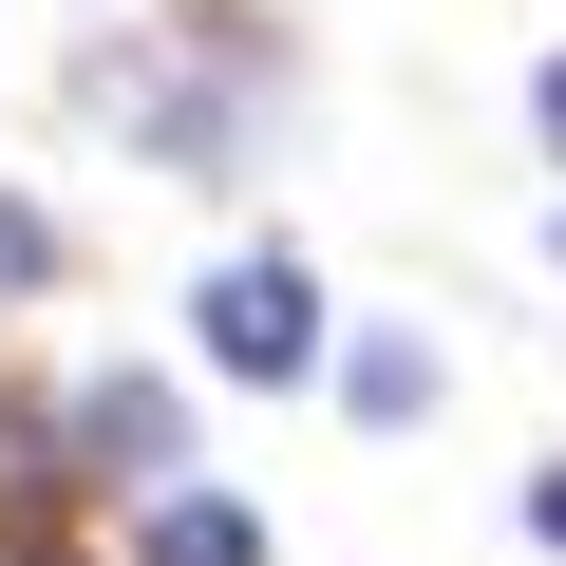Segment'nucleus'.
<instances>
[{
    "mask_svg": "<svg viewBox=\"0 0 566 566\" xmlns=\"http://www.w3.org/2000/svg\"><path fill=\"white\" fill-rule=\"evenodd\" d=\"M95 114H114V133H151L170 170H208V189H227V170L264 151V39L227 20V0H189V57H95Z\"/></svg>",
    "mask_w": 566,
    "mask_h": 566,
    "instance_id": "1",
    "label": "nucleus"
},
{
    "mask_svg": "<svg viewBox=\"0 0 566 566\" xmlns=\"http://www.w3.org/2000/svg\"><path fill=\"white\" fill-rule=\"evenodd\" d=\"M303 359H322V283H303V245L208 264V378H303Z\"/></svg>",
    "mask_w": 566,
    "mask_h": 566,
    "instance_id": "2",
    "label": "nucleus"
},
{
    "mask_svg": "<svg viewBox=\"0 0 566 566\" xmlns=\"http://www.w3.org/2000/svg\"><path fill=\"white\" fill-rule=\"evenodd\" d=\"M76 472H95V491H133V510H151V491H189V397H170V378H133V359H114V378H76Z\"/></svg>",
    "mask_w": 566,
    "mask_h": 566,
    "instance_id": "3",
    "label": "nucleus"
},
{
    "mask_svg": "<svg viewBox=\"0 0 566 566\" xmlns=\"http://www.w3.org/2000/svg\"><path fill=\"white\" fill-rule=\"evenodd\" d=\"M133 566H264V528H245L227 491H151V510H133Z\"/></svg>",
    "mask_w": 566,
    "mask_h": 566,
    "instance_id": "4",
    "label": "nucleus"
},
{
    "mask_svg": "<svg viewBox=\"0 0 566 566\" xmlns=\"http://www.w3.org/2000/svg\"><path fill=\"white\" fill-rule=\"evenodd\" d=\"M57 453H76V416H57V434H39V416H0V528H39V510H57V491H76V472H57Z\"/></svg>",
    "mask_w": 566,
    "mask_h": 566,
    "instance_id": "5",
    "label": "nucleus"
},
{
    "mask_svg": "<svg viewBox=\"0 0 566 566\" xmlns=\"http://www.w3.org/2000/svg\"><path fill=\"white\" fill-rule=\"evenodd\" d=\"M340 397L397 434V416H434V359H416V340H359V359H340Z\"/></svg>",
    "mask_w": 566,
    "mask_h": 566,
    "instance_id": "6",
    "label": "nucleus"
},
{
    "mask_svg": "<svg viewBox=\"0 0 566 566\" xmlns=\"http://www.w3.org/2000/svg\"><path fill=\"white\" fill-rule=\"evenodd\" d=\"M39 264H57V227H39V208H0V303H20Z\"/></svg>",
    "mask_w": 566,
    "mask_h": 566,
    "instance_id": "7",
    "label": "nucleus"
},
{
    "mask_svg": "<svg viewBox=\"0 0 566 566\" xmlns=\"http://www.w3.org/2000/svg\"><path fill=\"white\" fill-rule=\"evenodd\" d=\"M0 566H76V547H57V528H0Z\"/></svg>",
    "mask_w": 566,
    "mask_h": 566,
    "instance_id": "8",
    "label": "nucleus"
},
{
    "mask_svg": "<svg viewBox=\"0 0 566 566\" xmlns=\"http://www.w3.org/2000/svg\"><path fill=\"white\" fill-rule=\"evenodd\" d=\"M528 114H547V151H566V57H547V76H528Z\"/></svg>",
    "mask_w": 566,
    "mask_h": 566,
    "instance_id": "9",
    "label": "nucleus"
},
{
    "mask_svg": "<svg viewBox=\"0 0 566 566\" xmlns=\"http://www.w3.org/2000/svg\"><path fill=\"white\" fill-rule=\"evenodd\" d=\"M528 528H547V547H566V472H547V491H528Z\"/></svg>",
    "mask_w": 566,
    "mask_h": 566,
    "instance_id": "10",
    "label": "nucleus"
}]
</instances>
